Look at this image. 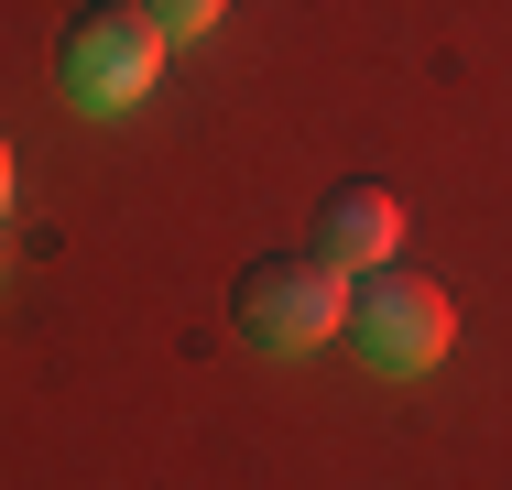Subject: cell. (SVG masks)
<instances>
[{"mask_svg":"<svg viewBox=\"0 0 512 490\" xmlns=\"http://www.w3.org/2000/svg\"><path fill=\"white\" fill-rule=\"evenodd\" d=\"M349 338H360V360L371 371H393V382H414V371H436L447 360V338H458V305L425 284V273H360V294H349Z\"/></svg>","mask_w":512,"mask_h":490,"instance_id":"obj_1","label":"cell"},{"mask_svg":"<svg viewBox=\"0 0 512 490\" xmlns=\"http://www.w3.org/2000/svg\"><path fill=\"white\" fill-rule=\"evenodd\" d=\"M240 327L262 349H327L349 327V273L338 262H251L240 273Z\"/></svg>","mask_w":512,"mask_h":490,"instance_id":"obj_2","label":"cell"},{"mask_svg":"<svg viewBox=\"0 0 512 490\" xmlns=\"http://www.w3.org/2000/svg\"><path fill=\"white\" fill-rule=\"evenodd\" d=\"M66 98H88V109H131V98H153L164 77V33L142 22V11H88L77 33H66Z\"/></svg>","mask_w":512,"mask_h":490,"instance_id":"obj_3","label":"cell"},{"mask_svg":"<svg viewBox=\"0 0 512 490\" xmlns=\"http://www.w3.org/2000/svg\"><path fill=\"white\" fill-rule=\"evenodd\" d=\"M393 251H404V196H393V186H338V196H327L316 262H338V273L360 284V273H382Z\"/></svg>","mask_w":512,"mask_h":490,"instance_id":"obj_4","label":"cell"},{"mask_svg":"<svg viewBox=\"0 0 512 490\" xmlns=\"http://www.w3.org/2000/svg\"><path fill=\"white\" fill-rule=\"evenodd\" d=\"M218 11H229V0H142V22H153L164 44H197V33H218Z\"/></svg>","mask_w":512,"mask_h":490,"instance_id":"obj_5","label":"cell"},{"mask_svg":"<svg viewBox=\"0 0 512 490\" xmlns=\"http://www.w3.org/2000/svg\"><path fill=\"white\" fill-rule=\"evenodd\" d=\"M0 207H11V142H0Z\"/></svg>","mask_w":512,"mask_h":490,"instance_id":"obj_6","label":"cell"}]
</instances>
